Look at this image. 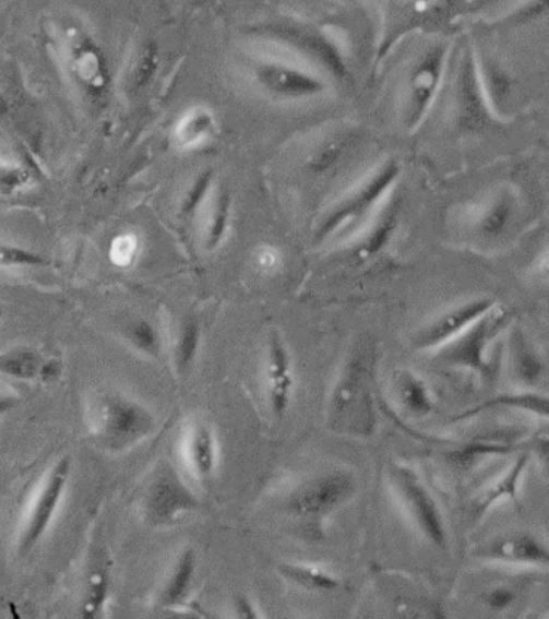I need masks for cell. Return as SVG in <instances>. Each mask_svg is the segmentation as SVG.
<instances>
[{"label":"cell","instance_id":"23","mask_svg":"<svg viewBox=\"0 0 549 619\" xmlns=\"http://www.w3.org/2000/svg\"><path fill=\"white\" fill-rule=\"evenodd\" d=\"M43 357L28 347L12 348L0 354V374L3 377L32 381L39 378Z\"/></svg>","mask_w":549,"mask_h":619},{"label":"cell","instance_id":"13","mask_svg":"<svg viewBox=\"0 0 549 619\" xmlns=\"http://www.w3.org/2000/svg\"><path fill=\"white\" fill-rule=\"evenodd\" d=\"M480 557L493 563L547 567L549 551L547 544L532 534H511L488 544Z\"/></svg>","mask_w":549,"mask_h":619},{"label":"cell","instance_id":"6","mask_svg":"<svg viewBox=\"0 0 549 619\" xmlns=\"http://www.w3.org/2000/svg\"><path fill=\"white\" fill-rule=\"evenodd\" d=\"M398 172V164L395 160H390L371 178L366 179L358 189L347 195L341 204L335 205L332 212H329V215L321 223L320 231H318V241H324L329 236L341 231L342 228L354 226L359 219L365 218L387 194Z\"/></svg>","mask_w":549,"mask_h":619},{"label":"cell","instance_id":"36","mask_svg":"<svg viewBox=\"0 0 549 619\" xmlns=\"http://www.w3.org/2000/svg\"><path fill=\"white\" fill-rule=\"evenodd\" d=\"M20 401H22V398H20L19 395L0 394V418L5 416L7 413L12 412L13 408L19 407Z\"/></svg>","mask_w":549,"mask_h":619},{"label":"cell","instance_id":"11","mask_svg":"<svg viewBox=\"0 0 549 619\" xmlns=\"http://www.w3.org/2000/svg\"><path fill=\"white\" fill-rule=\"evenodd\" d=\"M494 306H497V300L491 297H479V299L469 300V302L446 310L416 334L415 347L418 350L442 347L443 344L460 336L485 313L494 309Z\"/></svg>","mask_w":549,"mask_h":619},{"label":"cell","instance_id":"20","mask_svg":"<svg viewBox=\"0 0 549 619\" xmlns=\"http://www.w3.org/2000/svg\"><path fill=\"white\" fill-rule=\"evenodd\" d=\"M277 571L284 580L311 592H334L341 585L334 574L313 564L281 563Z\"/></svg>","mask_w":549,"mask_h":619},{"label":"cell","instance_id":"19","mask_svg":"<svg viewBox=\"0 0 549 619\" xmlns=\"http://www.w3.org/2000/svg\"><path fill=\"white\" fill-rule=\"evenodd\" d=\"M511 347H513V368L517 381L528 388L540 384L545 377V361L537 348L525 340L521 331L513 334Z\"/></svg>","mask_w":549,"mask_h":619},{"label":"cell","instance_id":"38","mask_svg":"<svg viewBox=\"0 0 549 619\" xmlns=\"http://www.w3.org/2000/svg\"><path fill=\"white\" fill-rule=\"evenodd\" d=\"M3 320V306L2 303H0V323H2Z\"/></svg>","mask_w":549,"mask_h":619},{"label":"cell","instance_id":"37","mask_svg":"<svg viewBox=\"0 0 549 619\" xmlns=\"http://www.w3.org/2000/svg\"><path fill=\"white\" fill-rule=\"evenodd\" d=\"M474 2L479 3V5H488V3L497 2V0H474Z\"/></svg>","mask_w":549,"mask_h":619},{"label":"cell","instance_id":"12","mask_svg":"<svg viewBox=\"0 0 549 619\" xmlns=\"http://www.w3.org/2000/svg\"><path fill=\"white\" fill-rule=\"evenodd\" d=\"M266 382L271 412L277 419L284 418L294 397L295 373L289 348L277 333L267 340Z\"/></svg>","mask_w":549,"mask_h":619},{"label":"cell","instance_id":"8","mask_svg":"<svg viewBox=\"0 0 549 619\" xmlns=\"http://www.w3.org/2000/svg\"><path fill=\"white\" fill-rule=\"evenodd\" d=\"M196 509L199 499L171 469L154 479L142 502V515L152 526H168Z\"/></svg>","mask_w":549,"mask_h":619},{"label":"cell","instance_id":"22","mask_svg":"<svg viewBox=\"0 0 549 619\" xmlns=\"http://www.w3.org/2000/svg\"><path fill=\"white\" fill-rule=\"evenodd\" d=\"M202 330L199 321L194 317L182 320L179 326L178 337H176L172 360H175L176 373L178 377H188L194 367L196 354H199Z\"/></svg>","mask_w":549,"mask_h":619},{"label":"cell","instance_id":"24","mask_svg":"<svg viewBox=\"0 0 549 619\" xmlns=\"http://www.w3.org/2000/svg\"><path fill=\"white\" fill-rule=\"evenodd\" d=\"M518 445L506 444V442H494L487 439H474V441L466 442V444L460 445V448L452 450L449 453V462L457 469H467L474 465V463L479 462V460L485 459V456L490 455H508V453L516 452Z\"/></svg>","mask_w":549,"mask_h":619},{"label":"cell","instance_id":"7","mask_svg":"<svg viewBox=\"0 0 549 619\" xmlns=\"http://www.w3.org/2000/svg\"><path fill=\"white\" fill-rule=\"evenodd\" d=\"M70 473L71 459L70 456H62L56 463V466L50 469L49 475H47L46 481H44L36 499H34L32 510H29V515L25 521V526H23L22 533H20L19 553L22 557L32 555V551L39 546L40 540L44 539L47 531H49L53 517L59 512L63 496H65Z\"/></svg>","mask_w":549,"mask_h":619},{"label":"cell","instance_id":"21","mask_svg":"<svg viewBox=\"0 0 549 619\" xmlns=\"http://www.w3.org/2000/svg\"><path fill=\"white\" fill-rule=\"evenodd\" d=\"M230 212H232V198L225 186H222L213 195L208 218H206L205 249L208 252H213L225 242L227 231H229Z\"/></svg>","mask_w":549,"mask_h":619},{"label":"cell","instance_id":"1","mask_svg":"<svg viewBox=\"0 0 549 619\" xmlns=\"http://www.w3.org/2000/svg\"><path fill=\"white\" fill-rule=\"evenodd\" d=\"M375 347L359 345L342 368L329 401V428L341 435L368 439L374 435L378 415L374 408Z\"/></svg>","mask_w":549,"mask_h":619},{"label":"cell","instance_id":"14","mask_svg":"<svg viewBox=\"0 0 549 619\" xmlns=\"http://www.w3.org/2000/svg\"><path fill=\"white\" fill-rule=\"evenodd\" d=\"M528 463H530V453H521L514 465L474 500L473 505H470V517L474 521L482 520L484 515H487L497 503L503 502V500H511L518 509V505H521L518 503V484H521Z\"/></svg>","mask_w":549,"mask_h":619},{"label":"cell","instance_id":"17","mask_svg":"<svg viewBox=\"0 0 549 619\" xmlns=\"http://www.w3.org/2000/svg\"><path fill=\"white\" fill-rule=\"evenodd\" d=\"M494 408H516V410L528 412L532 415L548 418L549 398L548 395L538 394V392H517V394H501L497 397L488 398L482 404L457 413L453 416L452 421H466V419L479 416L480 413L494 410Z\"/></svg>","mask_w":549,"mask_h":619},{"label":"cell","instance_id":"4","mask_svg":"<svg viewBox=\"0 0 549 619\" xmlns=\"http://www.w3.org/2000/svg\"><path fill=\"white\" fill-rule=\"evenodd\" d=\"M508 323H510V314L491 309L460 336L439 347L437 358L452 367L476 371L484 381L493 382L498 374V364L487 357V352L494 337L506 328Z\"/></svg>","mask_w":549,"mask_h":619},{"label":"cell","instance_id":"33","mask_svg":"<svg viewBox=\"0 0 549 619\" xmlns=\"http://www.w3.org/2000/svg\"><path fill=\"white\" fill-rule=\"evenodd\" d=\"M508 216H510V204L506 199H498L488 210L487 216H484V231L488 235H498L506 225Z\"/></svg>","mask_w":549,"mask_h":619},{"label":"cell","instance_id":"28","mask_svg":"<svg viewBox=\"0 0 549 619\" xmlns=\"http://www.w3.org/2000/svg\"><path fill=\"white\" fill-rule=\"evenodd\" d=\"M213 130H215L213 115L205 108H195L182 118L176 134H178L179 142L182 145L191 147V145L205 141L213 133Z\"/></svg>","mask_w":549,"mask_h":619},{"label":"cell","instance_id":"34","mask_svg":"<svg viewBox=\"0 0 549 619\" xmlns=\"http://www.w3.org/2000/svg\"><path fill=\"white\" fill-rule=\"evenodd\" d=\"M516 592L513 588L506 587V585H498L484 595V604L491 611H504L511 608V605L516 602Z\"/></svg>","mask_w":549,"mask_h":619},{"label":"cell","instance_id":"18","mask_svg":"<svg viewBox=\"0 0 549 619\" xmlns=\"http://www.w3.org/2000/svg\"><path fill=\"white\" fill-rule=\"evenodd\" d=\"M71 50H73L71 57L77 80L83 81L91 91H100L107 81V67H105V57L102 56L94 40L80 33Z\"/></svg>","mask_w":549,"mask_h":619},{"label":"cell","instance_id":"26","mask_svg":"<svg viewBox=\"0 0 549 619\" xmlns=\"http://www.w3.org/2000/svg\"><path fill=\"white\" fill-rule=\"evenodd\" d=\"M396 218H398V204L392 202V204L382 210L381 215L372 225L371 231L368 233V236L362 239L361 246H359V253L365 259H369V257L375 255V253L385 249V246L392 239L393 233H395Z\"/></svg>","mask_w":549,"mask_h":619},{"label":"cell","instance_id":"32","mask_svg":"<svg viewBox=\"0 0 549 619\" xmlns=\"http://www.w3.org/2000/svg\"><path fill=\"white\" fill-rule=\"evenodd\" d=\"M107 597V578L104 573H96L91 580L86 597V617H96Z\"/></svg>","mask_w":549,"mask_h":619},{"label":"cell","instance_id":"3","mask_svg":"<svg viewBox=\"0 0 549 619\" xmlns=\"http://www.w3.org/2000/svg\"><path fill=\"white\" fill-rule=\"evenodd\" d=\"M355 476L345 469L320 473L295 487L284 507L289 515L308 523H321L354 499Z\"/></svg>","mask_w":549,"mask_h":619},{"label":"cell","instance_id":"35","mask_svg":"<svg viewBox=\"0 0 549 619\" xmlns=\"http://www.w3.org/2000/svg\"><path fill=\"white\" fill-rule=\"evenodd\" d=\"M232 608L236 617L247 619L260 618L259 610H256V605L253 604V600L249 597V595L237 594L232 600Z\"/></svg>","mask_w":549,"mask_h":619},{"label":"cell","instance_id":"30","mask_svg":"<svg viewBox=\"0 0 549 619\" xmlns=\"http://www.w3.org/2000/svg\"><path fill=\"white\" fill-rule=\"evenodd\" d=\"M155 69H157V47L154 43H147L142 47L130 70V78H128L130 90L141 91L142 87L147 86L148 81L154 76Z\"/></svg>","mask_w":549,"mask_h":619},{"label":"cell","instance_id":"2","mask_svg":"<svg viewBox=\"0 0 549 619\" xmlns=\"http://www.w3.org/2000/svg\"><path fill=\"white\" fill-rule=\"evenodd\" d=\"M91 428L105 452L123 453L154 435L157 419L141 402L110 392L98 398Z\"/></svg>","mask_w":549,"mask_h":619},{"label":"cell","instance_id":"9","mask_svg":"<svg viewBox=\"0 0 549 619\" xmlns=\"http://www.w3.org/2000/svg\"><path fill=\"white\" fill-rule=\"evenodd\" d=\"M256 83L271 96L286 100L313 99L325 93V83L317 74L277 60H264L253 67Z\"/></svg>","mask_w":549,"mask_h":619},{"label":"cell","instance_id":"29","mask_svg":"<svg viewBox=\"0 0 549 619\" xmlns=\"http://www.w3.org/2000/svg\"><path fill=\"white\" fill-rule=\"evenodd\" d=\"M213 186V171L205 170L195 176L192 184L186 191L181 201V216L184 219L194 218L202 205L205 204Z\"/></svg>","mask_w":549,"mask_h":619},{"label":"cell","instance_id":"31","mask_svg":"<svg viewBox=\"0 0 549 619\" xmlns=\"http://www.w3.org/2000/svg\"><path fill=\"white\" fill-rule=\"evenodd\" d=\"M43 265H47L46 257L33 252V250L23 249V247L0 243V266L16 269V266Z\"/></svg>","mask_w":549,"mask_h":619},{"label":"cell","instance_id":"10","mask_svg":"<svg viewBox=\"0 0 549 619\" xmlns=\"http://www.w3.org/2000/svg\"><path fill=\"white\" fill-rule=\"evenodd\" d=\"M446 50L443 46H433L420 57L408 80V94H406L405 121L406 127H418L430 103L435 96L437 87L442 80L445 67Z\"/></svg>","mask_w":549,"mask_h":619},{"label":"cell","instance_id":"16","mask_svg":"<svg viewBox=\"0 0 549 619\" xmlns=\"http://www.w3.org/2000/svg\"><path fill=\"white\" fill-rule=\"evenodd\" d=\"M189 465L196 478L202 483L210 481L215 475L216 463H218V445H216L215 432L212 426L199 422L192 428L188 438Z\"/></svg>","mask_w":549,"mask_h":619},{"label":"cell","instance_id":"15","mask_svg":"<svg viewBox=\"0 0 549 619\" xmlns=\"http://www.w3.org/2000/svg\"><path fill=\"white\" fill-rule=\"evenodd\" d=\"M196 574V557L195 551L188 547L182 550L176 560L171 573L166 578L160 594H158L157 605L163 610H172V608L184 607L188 598L191 597L192 588H194Z\"/></svg>","mask_w":549,"mask_h":619},{"label":"cell","instance_id":"5","mask_svg":"<svg viewBox=\"0 0 549 619\" xmlns=\"http://www.w3.org/2000/svg\"><path fill=\"white\" fill-rule=\"evenodd\" d=\"M390 476L423 539L435 549H449V531H446L445 520H443L435 499L420 481L419 476L411 468L402 465H393Z\"/></svg>","mask_w":549,"mask_h":619},{"label":"cell","instance_id":"27","mask_svg":"<svg viewBox=\"0 0 549 619\" xmlns=\"http://www.w3.org/2000/svg\"><path fill=\"white\" fill-rule=\"evenodd\" d=\"M123 337L142 355H147L151 358H160V333H158L157 328L151 321L144 320V318L130 321L123 330Z\"/></svg>","mask_w":549,"mask_h":619},{"label":"cell","instance_id":"25","mask_svg":"<svg viewBox=\"0 0 549 619\" xmlns=\"http://www.w3.org/2000/svg\"><path fill=\"white\" fill-rule=\"evenodd\" d=\"M398 395L406 412L415 416H427L435 410L429 389L422 379L411 371H406L398 378Z\"/></svg>","mask_w":549,"mask_h":619}]
</instances>
